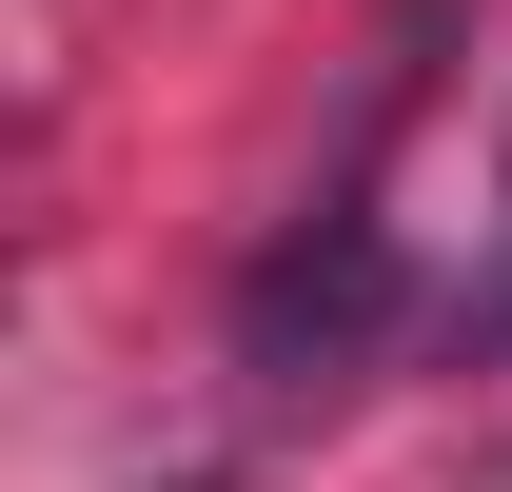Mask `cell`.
Returning a JSON list of instances; mask_svg holds the SVG:
<instances>
[{"instance_id": "2", "label": "cell", "mask_w": 512, "mask_h": 492, "mask_svg": "<svg viewBox=\"0 0 512 492\" xmlns=\"http://www.w3.org/2000/svg\"><path fill=\"white\" fill-rule=\"evenodd\" d=\"M473 355H512V138H493V276H473V315H453Z\"/></svg>"}, {"instance_id": "1", "label": "cell", "mask_w": 512, "mask_h": 492, "mask_svg": "<svg viewBox=\"0 0 512 492\" xmlns=\"http://www.w3.org/2000/svg\"><path fill=\"white\" fill-rule=\"evenodd\" d=\"M375 335H394V237H375V197L335 178L316 217L237 276V374H256V394H335Z\"/></svg>"}]
</instances>
